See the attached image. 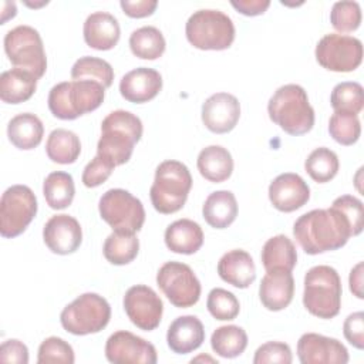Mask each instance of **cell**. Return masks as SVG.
Instances as JSON below:
<instances>
[{"mask_svg":"<svg viewBox=\"0 0 364 364\" xmlns=\"http://www.w3.org/2000/svg\"><path fill=\"white\" fill-rule=\"evenodd\" d=\"M293 235L307 255H318L343 247L353 236L347 218L334 206L313 209L293 225Z\"/></svg>","mask_w":364,"mask_h":364,"instance_id":"6da1fadb","label":"cell"},{"mask_svg":"<svg viewBox=\"0 0 364 364\" xmlns=\"http://www.w3.org/2000/svg\"><path fill=\"white\" fill-rule=\"evenodd\" d=\"M141 119L125 109L109 112L101 122V136L97 155L112 166H119L131 159L135 144L142 136Z\"/></svg>","mask_w":364,"mask_h":364,"instance_id":"7a4b0ae2","label":"cell"},{"mask_svg":"<svg viewBox=\"0 0 364 364\" xmlns=\"http://www.w3.org/2000/svg\"><path fill=\"white\" fill-rule=\"evenodd\" d=\"M269 118L289 135L307 134L314 125V109L299 84L279 87L267 104Z\"/></svg>","mask_w":364,"mask_h":364,"instance_id":"3957f363","label":"cell"},{"mask_svg":"<svg viewBox=\"0 0 364 364\" xmlns=\"http://www.w3.org/2000/svg\"><path fill=\"white\" fill-rule=\"evenodd\" d=\"M105 97V87L92 80H73L55 84L48 92V109L58 119H75L97 109Z\"/></svg>","mask_w":364,"mask_h":364,"instance_id":"277c9868","label":"cell"},{"mask_svg":"<svg viewBox=\"0 0 364 364\" xmlns=\"http://www.w3.org/2000/svg\"><path fill=\"white\" fill-rule=\"evenodd\" d=\"M341 279L337 270L327 264L313 266L304 276L303 304L318 318H333L341 309Z\"/></svg>","mask_w":364,"mask_h":364,"instance_id":"5b68a950","label":"cell"},{"mask_svg":"<svg viewBox=\"0 0 364 364\" xmlns=\"http://www.w3.org/2000/svg\"><path fill=\"white\" fill-rule=\"evenodd\" d=\"M192 188V175L179 161L168 159L156 166L149 189L151 202L159 213L171 215L181 210Z\"/></svg>","mask_w":364,"mask_h":364,"instance_id":"8992f818","label":"cell"},{"mask_svg":"<svg viewBox=\"0 0 364 364\" xmlns=\"http://www.w3.org/2000/svg\"><path fill=\"white\" fill-rule=\"evenodd\" d=\"M185 34L195 48L220 51L232 46L235 26L232 18L223 11L202 9L188 18Z\"/></svg>","mask_w":364,"mask_h":364,"instance_id":"52a82bcc","label":"cell"},{"mask_svg":"<svg viewBox=\"0 0 364 364\" xmlns=\"http://www.w3.org/2000/svg\"><path fill=\"white\" fill-rule=\"evenodd\" d=\"M111 318L109 303L97 293H84L67 304L60 321L65 331L74 336H87L100 333L107 327Z\"/></svg>","mask_w":364,"mask_h":364,"instance_id":"ba28073f","label":"cell"},{"mask_svg":"<svg viewBox=\"0 0 364 364\" xmlns=\"http://www.w3.org/2000/svg\"><path fill=\"white\" fill-rule=\"evenodd\" d=\"M4 51L10 63L41 78L47 70V57L38 31L30 26H17L4 36Z\"/></svg>","mask_w":364,"mask_h":364,"instance_id":"9c48e42d","label":"cell"},{"mask_svg":"<svg viewBox=\"0 0 364 364\" xmlns=\"http://www.w3.org/2000/svg\"><path fill=\"white\" fill-rule=\"evenodd\" d=\"M100 216L112 230L136 233L145 222V209L142 202L125 189H108L100 198Z\"/></svg>","mask_w":364,"mask_h":364,"instance_id":"30bf717a","label":"cell"},{"mask_svg":"<svg viewBox=\"0 0 364 364\" xmlns=\"http://www.w3.org/2000/svg\"><path fill=\"white\" fill-rule=\"evenodd\" d=\"M37 213V198L26 185H11L0 199V235L11 239L21 235Z\"/></svg>","mask_w":364,"mask_h":364,"instance_id":"8fae6325","label":"cell"},{"mask_svg":"<svg viewBox=\"0 0 364 364\" xmlns=\"http://www.w3.org/2000/svg\"><path fill=\"white\" fill-rule=\"evenodd\" d=\"M156 284L166 299L179 309L192 307L200 297V282L193 270L181 262H166L156 273Z\"/></svg>","mask_w":364,"mask_h":364,"instance_id":"7c38bea8","label":"cell"},{"mask_svg":"<svg viewBox=\"0 0 364 364\" xmlns=\"http://www.w3.org/2000/svg\"><path fill=\"white\" fill-rule=\"evenodd\" d=\"M314 54L323 68L350 73L358 68L363 61V43L353 36L330 33L318 40Z\"/></svg>","mask_w":364,"mask_h":364,"instance_id":"4fadbf2b","label":"cell"},{"mask_svg":"<svg viewBox=\"0 0 364 364\" xmlns=\"http://www.w3.org/2000/svg\"><path fill=\"white\" fill-rule=\"evenodd\" d=\"M124 310L134 326L144 331H152L161 323L164 303L149 286L135 284L125 291Z\"/></svg>","mask_w":364,"mask_h":364,"instance_id":"5bb4252c","label":"cell"},{"mask_svg":"<svg viewBox=\"0 0 364 364\" xmlns=\"http://www.w3.org/2000/svg\"><path fill=\"white\" fill-rule=\"evenodd\" d=\"M105 357L112 364H155L158 360L154 344L125 330L108 337Z\"/></svg>","mask_w":364,"mask_h":364,"instance_id":"9a60e30c","label":"cell"},{"mask_svg":"<svg viewBox=\"0 0 364 364\" xmlns=\"http://www.w3.org/2000/svg\"><path fill=\"white\" fill-rule=\"evenodd\" d=\"M297 357L301 364L348 363V351L341 341L317 333H304L299 338Z\"/></svg>","mask_w":364,"mask_h":364,"instance_id":"2e32d148","label":"cell"},{"mask_svg":"<svg viewBox=\"0 0 364 364\" xmlns=\"http://www.w3.org/2000/svg\"><path fill=\"white\" fill-rule=\"evenodd\" d=\"M239 118V100L229 92H216L202 104V122L213 134L230 132Z\"/></svg>","mask_w":364,"mask_h":364,"instance_id":"e0dca14e","label":"cell"},{"mask_svg":"<svg viewBox=\"0 0 364 364\" xmlns=\"http://www.w3.org/2000/svg\"><path fill=\"white\" fill-rule=\"evenodd\" d=\"M43 240L55 255L74 253L82 242L81 225L70 215H54L43 228Z\"/></svg>","mask_w":364,"mask_h":364,"instance_id":"ac0fdd59","label":"cell"},{"mask_svg":"<svg viewBox=\"0 0 364 364\" xmlns=\"http://www.w3.org/2000/svg\"><path fill=\"white\" fill-rule=\"evenodd\" d=\"M269 199L277 210L294 212L309 202L310 188L297 173H280L269 185Z\"/></svg>","mask_w":364,"mask_h":364,"instance_id":"d6986e66","label":"cell"},{"mask_svg":"<svg viewBox=\"0 0 364 364\" xmlns=\"http://www.w3.org/2000/svg\"><path fill=\"white\" fill-rule=\"evenodd\" d=\"M162 90L161 74L148 67H138L127 73L119 81V92L129 102L144 104L154 100Z\"/></svg>","mask_w":364,"mask_h":364,"instance_id":"ffe728a7","label":"cell"},{"mask_svg":"<svg viewBox=\"0 0 364 364\" xmlns=\"http://www.w3.org/2000/svg\"><path fill=\"white\" fill-rule=\"evenodd\" d=\"M294 296V279L291 272L270 270L264 274L259 286V299L270 311L286 309Z\"/></svg>","mask_w":364,"mask_h":364,"instance_id":"44dd1931","label":"cell"},{"mask_svg":"<svg viewBox=\"0 0 364 364\" xmlns=\"http://www.w3.org/2000/svg\"><path fill=\"white\" fill-rule=\"evenodd\" d=\"M205 341V328L196 316L176 317L166 333L168 347L176 354H188L198 350Z\"/></svg>","mask_w":364,"mask_h":364,"instance_id":"7402d4cb","label":"cell"},{"mask_svg":"<svg viewBox=\"0 0 364 364\" xmlns=\"http://www.w3.org/2000/svg\"><path fill=\"white\" fill-rule=\"evenodd\" d=\"M84 40L88 47L100 51L111 50L117 46L121 36L118 20L107 11L91 13L82 27Z\"/></svg>","mask_w":364,"mask_h":364,"instance_id":"603a6c76","label":"cell"},{"mask_svg":"<svg viewBox=\"0 0 364 364\" xmlns=\"http://www.w3.org/2000/svg\"><path fill=\"white\" fill-rule=\"evenodd\" d=\"M218 274L228 284L237 289H246L256 279V266L246 250L233 249L219 259Z\"/></svg>","mask_w":364,"mask_h":364,"instance_id":"cb8c5ba5","label":"cell"},{"mask_svg":"<svg viewBox=\"0 0 364 364\" xmlns=\"http://www.w3.org/2000/svg\"><path fill=\"white\" fill-rule=\"evenodd\" d=\"M166 247L179 255H193L203 245V230L191 219H178L165 230Z\"/></svg>","mask_w":364,"mask_h":364,"instance_id":"d4e9b609","label":"cell"},{"mask_svg":"<svg viewBox=\"0 0 364 364\" xmlns=\"http://www.w3.org/2000/svg\"><path fill=\"white\" fill-rule=\"evenodd\" d=\"M37 77L23 68H11L0 75V98L6 104H20L33 97Z\"/></svg>","mask_w":364,"mask_h":364,"instance_id":"484cf974","label":"cell"},{"mask_svg":"<svg viewBox=\"0 0 364 364\" xmlns=\"http://www.w3.org/2000/svg\"><path fill=\"white\" fill-rule=\"evenodd\" d=\"M44 135L41 119L31 112H21L13 117L7 125L9 141L18 149L30 151L40 145Z\"/></svg>","mask_w":364,"mask_h":364,"instance_id":"4316f807","label":"cell"},{"mask_svg":"<svg viewBox=\"0 0 364 364\" xmlns=\"http://www.w3.org/2000/svg\"><path fill=\"white\" fill-rule=\"evenodd\" d=\"M196 166L206 181L219 183L230 178L233 172V159L226 148L220 145H209L199 152Z\"/></svg>","mask_w":364,"mask_h":364,"instance_id":"83f0119b","label":"cell"},{"mask_svg":"<svg viewBox=\"0 0 364 364\" xmlns=\"http://www.w3.org/2000/svg\"><path fill=\"white\" fill-rule=\"evenodd\" d=\"M202 215L206 223L215 229L230 226L237 216V202L230 191L212 192L202 206Z\"/></svg>","mask_w":364,"mask_h":364,"instance_id":"f1b7e54d","label":"cell"},{"mask_svg":"<svg viewBox=\"0 0 364 364\" xmlns=\"http://www.w3.org/2000/svg\"><path fill=\"white\" fill-rule=\"evenodd\" d=\"M260 259L266 272H291L297 263V252L293 242L287 236L276 235L263 245Z\"/></svg>","mask_w":364,"mask_h":364,"instance_id":"f546056e","label":"cell"},{"mask_svg":"<svg viewBox=\"0 0 364 364\" xmlns=\"http://www.w3.org/2000/svg\"><path fill=\"white\" fill-rule=\"evenodd\" d=\"M47 156L57 164H74L81 154V142L73 131L57 128L50 132L46 142Z\"/></svg>","mask_w":364,"mask_h":364,"instance_id":"4dcf8cb0","label":"cell"},{"mask_svg":"<svg viewBox=\"0 0 364 364\" xmlns=\"http://www.w3.org/2000/svg\"><path fill=\"white\" fill-rule=\"evenodd\" d=\"M43 195L51 209H65L73 203L75 195L74 179L63 171L51 172L43 182Z\"/></svg>","mask_w":364,"mask_h":364,"instance_id":"1f68e13d","label":"cell"},{"mask_svg":"<svg viewBox=\"0 0 364 364\" xmlns=\"http://www.w3.org/2000/svg\"><path fill=\"white\" fill-rule=\"evenodd\" d=\"M166 47L164 34L154 26H144L134 30L129 36V48L132 54L142 60L159 58Z\"/></svg>","mask_w":364,"mask_h":364,"instance_id":"d6a6232c","label":"cell"},{"mask_svg":"<svg viewBox=\"0 0 364 364\" xmlns=\"http://www.w3.org/2000/svg\"><path fill=\"white\" fill-rule=\"evenodd\" d=\"M139 250V240L135 233L114 230L104 242V256L111 264L124 266L131 263Z\"/></svg>","mask_w":364,"mask_h":364,"instance_id":"836d02e7","label":"cell"},{"mask_svg":"<svg viewBox=\"0 0 364 364\" xmlns=\"http://www.w3.org/2000/svg\"><path fill=\"white\" fill-rule=\"evenodd\" d=\"M212 350L223 358H235L247 347L246 331L235 324L218 327L210 337Z\"/></svg>","mask_w":364,"mask_h":364,"instance_id":"e575fe53","label":"cell"},{"mask_svg":"<svg viewBox=\"0 0 364 364\" xmlns=\"http://www.w3.org/2000/svg\"><path fill=\"white\" fill-rule=\"evenodd\" d=\"M340 168L338 156L334 151L326 146H318L310 152L304 162V169L310 178L318 183L331 181Z\"/></svg>","mask_w":364,"mask_h":364,"instance_id":"d590c367","label":"cell"},{"mask_svg":"<svg viewBox=\"0 0 364 364\" xmlns=\"http://www.w3.org/2000/svg\"><path fill=\"white\" fill-rule=\"evenodd\" d=\"M71 78L92 80L108 88L112 85L114 81V70L111 64L102 58L84 55L74 63L71 68Z\"/></svg>","mask_w":364,"mask_h":364,"instance_id":"8d00e7d4","label":"cell"},{"mask_svg":"<svg viewBox=\"0 0 364 364\" xmlns=\"http://www.w3.org/2000/svg\"><path fill=\"white\" fill-rule=\"evenodd\" d=\"M330 102L334 111L360 114L364 107V92L360 82L344 81L337 84L330 95Z\"/></svg>","mask_w":364,"mask_h":364,"instance_id":"74e56055","label":"cell"},{"mask_svg":"<svg viewBox=\"0 0 364 364\" xmlns=\"http://www.w3.org/2000/svg\"><path fill=\"white\" fill-rule=\"evenodd\" d=\"M328 132L340 145H353L361 135V122L357 115L334 111L328 119Z\"/></svg>","mask_w":364,"mask_h":364,"instance_id":"f35d334b","label":"cell"},{"mask_svg":"<svg viewBox=\"0 0 364 364\" xmlns=\"http://www.w3.org/2000/svg\"><path fill=\"white\" fill-rule=\"evenodd\" d=\"M206 307L212 317L220 321L233 320L240 311V304L236 296L222 287H215L209 291L206 299Z\"/></svg>","mask_w":364,"mask_h":364,"instance_id":"ab89813d","label":"cell"},{"mask_svg":"<svg viewBox=\"0 0 364 364\" xmlns=\"http://www.w3.org/2000/svg\"><path fill=\"white\" fill-rule=\"evenodd\" d=\"M330 23L340 33H351L361 24V7L357 1H336L330 11Z\"/></svg>","mask_w":364,"mask_h":364,"instance_id":"60d3db41","label":"cell"},{"mask_svg":"<svg viewBox=\"0 0 364 364\" xmlns=\"http://www.w3.org/2000/svg\"><path fill=\"white\" fill-rule=\"evenodd\" d=\"M74 361H75V357H74L73 347L60 337H48L38 347V354H37L38 364H48V363L73 364Z\"/></svg>","mask_w":364,"mask_h":364,"instance_id":"b9f144b4","label":"cell"},{"mask_svg":"<svg viewBox=\"0 0 364 364\" xmlns=\"http://www.w3.org/2000/svg\"><path fill=\"white\" fill-rule=\"evenodd\" d=\"M331 206L337 208L347 218L353 230V236L361 233L364 226V206L358 198L353 195H341L333 200Z\"/></svg>","mask_w":364,"mask_h":364,"instance_id":"7bdbcfd3","label":"cell"},{"mask_svg":"<svg viewBox=\"0 0 364 364\" xmlns=\"http://www.w3.org/2000/svg\"><path fill=\"white\" fill-rule=\"evenodd\" d=\"M293 361L291 350L289 344L282 341H267L262 344L253 357L255 364H270V363H279V364H290Z\"/></svg>","mask_w":364,"mask_h":364,"instance_id":"ee69618b","label":"cell"},{"mask_svg":"<svg viewBox=\"0 0 364 364\" xmlns=\"http://www.w3.org/2000/svg\"><path fill=\"white\" fill-rule=\"evenodd\" d=\"M112 166L108 161L102 159L101 156L95 155L91 162H88L82 171L81 181L87 188H97L102 185L112 173Z\"/></svg>","mask_w":364,"mask_h":364,"instance_id":"f6af8a7d","label":"cell"},{"mask_svg":"<svg viewBox=\"0 0 364 364\" xmlns=\"http://www.w3.org/2000/svg\"><path fill=\"white\" fill-rule=\"evenodd\" d=\"M343 333L346 340L355 348H364V313L355 311L350 314L343 324Z\"/></svg>","mask_w":364,"mask_h":364,"instance_id":"bcb514c9","label":"cell"},{"mask_svg":"<svg viewBox=\"0 0 364 364\" xmlns=\"http://www.w3.org/2000/svg\"><path fill=\"white\" fill-rule=\"evenodd\" d=\"M0 361L14 363V364H27L28 363L27 346L16 338L3 341V344L0 346Z\"/></svg>","mask_w":364,"mask_h":364,"instance_id":"7dc6e473","label":"cell"},{"mask_svg":"<svg viewBox=\"0 0 364 364\" xmlns=\"http://www.w3.org/2000/svg\"><path fill=\"white\" fill-rule=\"evenodd\" d=\"M119 4L127 16L132 18H142V17L151 16L155 11L158 1L156 0H136V1L121 0Z\"/></svg>","mask_w":364,"mask_h":364,"instance_id":"c3c4849f","label":"cell"},{"mask_svg":"<svg viewBox=\"0 0 364 364\" xmlns=\"http://www.w3.org/2000/svg\"><path fill=\"white\" fill-rule=\"evenodd\" d=\"M230 4L242 14L253 17V16H260L263 14L269 6V0H232Z\"/></svg>","mask_w":364,"mask_h":364,"instance_id":"681fc988","label":"cell"},{"mask_svg":"<svg viewBox=\"0 0 364 364\" xmlns=\"http://www.w3.org/2000/svg\"><path fill=\"white\" fill-rule=\"evenodd\" d=\"M348 283H350V290L353 291V294L358 299H363L364 297V293H363V262H358L351 269Z\"/></svg>","mask_w":364,"mask_h":364,"instance_id":"f907efd6","label":"cell"},{"mask_svg":"<svg viewBox=\"0 0 364 364\" xmlns=\"http://www.w3.org/2000/svg\"><path fill=\"white\" fill-rule=\"evenodd\" d=\"M17 13L16 3L14 1H4L3 3V11H1V24H4L9 18H13Z\"/></svg>","mask_w":364,"mask_h":364,"instance_id":"816d5d0a","label":"cell"},{"mask_svg":"<svg viewBox=\"0 0 364 364\" xmlns=\"http://www.w3.org/2000/svg\"><path fill=\"white\" fill-rule=\"evenodd\" d=\"M200 360H205V361H210V363H216V364H218V361H215L213 358H210V357H208V355H199V357L193 358L192 363H193V361H200Z\"/></svg>","mask_w":364,"mask_h":364,"instance_id":"f5cc1de1","label":"cell"},{"mask_svg":"<svg viewBox=\"0 0 364 364\" xmlns=\"http://www.w3.org/2000/svg\"><path fill=\"white\" fill-rule=\"evenodd\" d=\"M48 1H43V3H30V1H26V4L28 6V7H41V6H44V4H47Z\"/></svg>","mask_w":364,"mask_h":364,"instance_id":"db71d44e","label":"cell"}]
</instances>
